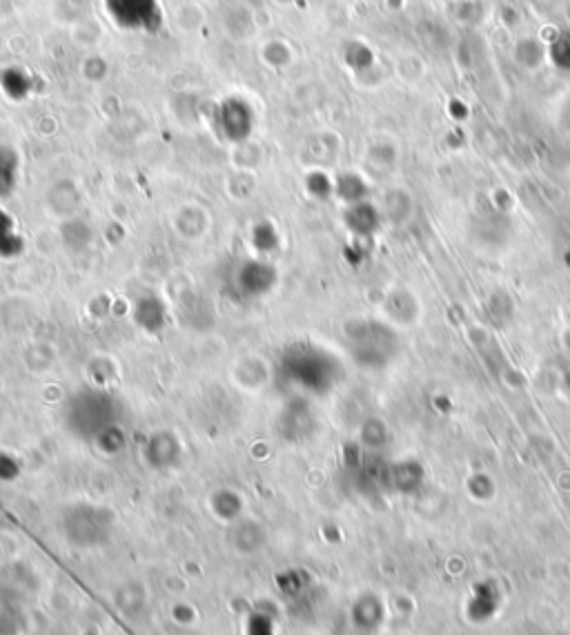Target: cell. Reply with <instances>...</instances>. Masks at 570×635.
I'll use <instances>...</instances> for the list:
<instances>
[{
	"mask_svg": "<svg viewBox=\"0 0 570 635\" xmlns=\"http://www.w3.org/2000/svg\"><path fill=\"white\" fill-rule=\"evenodd\" d=\"M277 375L283 386L301 395H326L341 379V364L326 348L299 341L283 350Z\"/></svg>",
	"mask_w": 570,
	"mask_h": 635,
	"instance_id": "obj_1",
	"label": "cell"
},
{
	"mask_svg": "<svg viewBox=\"0 0 570 635\" xmlns=\"http://www.w3.org/2000/svg\"><path fill=\"white\" fill-rule=\"evenodd\" d=\"M119 399L105 388H85L65 406V426L72 435L94 442L107 428L119 424Z\"/></svg>",
	"mask_w": 570,
	"mask_h": 635,
	"instance_id": "obj_2",
	"label": "cell"
},
{
	"mask_svg": "<svg viewBox=\"0 0 570 635\" xmlns=\"http://www.w3.org/2000/svg\"><path fill=\"white\" fill-rule=\"evenodd\" d=\"M346 346L361 368H386L399 353L397 332L386 321L355 319L346 326Z\"/></svg>",
	"mask_w": 570,
	"mask_h": 635,
	"instance_id": "obj_3",
	"label": "cell"
},
{
	"mask_svg": "<svg viewBox=\"0 0 570 635\" xmlns=\"http://www.w3.org/2000/svg\"><path fill=\"white\" fill-rule=\"evenodd\" d=\"M116 515L105 506L74 504L61 517V533L76 549H96L110 542Z\"/></svg>",
	"mask_w": 570,
	"mask_h": 635,
	"instance_id": "obj_4",
	"label": "cell"
},
{
	"mask_svg": "<svg viewBox=\"0 0 570 635\" xmlns=\"http://www.w3.org/2000/svg\"><path fill=\"white\" fill-rule=\"evenodd\" d=\"M112 21L132 32H156L163 23L159 0H105Z\"/></svg>",
	"mask_w": 570,
	"mask_h": 635,
	"instance_id": "obj_5",
	"label": "cell"
},
{
	"mask_svg": "<svg viewBox=\"0 0 570 635\" xmlns=\"http://www.w3.org/2000/svg\"><path fill=\"white\" fill-rule=\"evenodd\" d=\"M214 125L223 139H228L230 143H243L245 139H250L254 130V112L243 99L232 96L216 107Z\"/></svg>",
	"mask_w": 570,
	"mask_h": 635,
	"instance_id": "obj_6",
	"label": "cell"
},
{
	"mask_svg": "<svg viewBox=\"0 0 570 635\" xmlns=\"http://www.w3.org/2000/svg\"><path fill=\"white\" fill-rule=\"evenodd\" d=\"M279 270L265 259H248L234 272V286L243 299H261L274 290Z\"/></svg>",
	"mask_w": 570,
	"mask_h": 635,
	"instance_id": "obj_7",
	"label": "cell"
},
{
	"mask_svg": "<svg viewBox=\"0 0 570 635\" xmlns=\"http://www.w3.org/2000/svg\"><path fill=\"white\" fill-rule=\"evenodd\" d=\"M143 457L147 466L154 468V471H170V468L179 466L183 457L179 437L170 431H159L150 435L143 446Z\"/></svg>",
	"mask_w": 570,
	"mask_h": 635,
	"instance_id": "obj_8",
	"label": "cell"
},
{
	"mask_svg": "<svg viewBox=\"0 0 570 635\" xmlns=\"http://www.w3.org/2000/svg\"><path fill=\"white\" fill-rule=\"evenodd\" d=\"M132 317L136 321V326H139L143 332H147V335H161L167 326V317H170V312H167L165 301L159 295L147 292V295H141L134 301Z\"/></svg>",
	"mask_w": 570,
	"mask_h": 635,
	"instance_id": "obj_9",
	"label": "cell"
},
{
	"mask_svg": "<svg viewBox=\"0 0 570 635\" xmlns=\"http://www.w3.org/2000/svg\"><path fill=\"white\" fill-rule=\"evenodd\" d=\"M279 428L281 435L290 442H299V439L308 437L314 428V417L308 410V404L303 399H294L279 417Z\"/></svg>",
	"mask_w": 570,
	"mask_h": 635,
	"instance_id": "obj_10",
	"label": "cell"
},
{
	"mask_svg": "<svg viewBox=\"0 0 570 635\" xmlns=\"http://www.w3.org/2000/svg\"><path fill=\"white\" fill-rule=\"evenodd\" d=\"M230 540L239 553H257L265 544V531L259 522L241 520L239 517L237 522H232Z\"/></svg>",
	"mask_w": 570,
	"mask_h": 635,
	"instance_id": "obj_11",
	"label": "cell"
},
{
	"mask_svg": "<svg viewBox=\"0 0 570 635\" xmlns=\"http://www.w3.org/2000/svg\"><path fill=\"white\" fill-rule=\"evenodd\" d=\"M346 226L357 237H370L379 228V212L366 201L352 203L350 210L346 212Z\"/></svg>",
	"mask_w": 570,
	"mask_h": 635,
	"instance_id": "obj_12",
	"label": "cell"
},
{
	"mask_svg": "<svg viewBox=\"0 0 570 635\" xmlns=\"http://www.w3.org/2000/svg\"><path fill=\"white\" fill-rule=\"evenodd\" d=\"M18 170H21V159L18 152L9 145H0V199L12 197L18 185Z\"/></svg>",
	"mask_w": 570,
	"mask_h": 635,
	"instance_id": "obj_13",
	"label": "cell"
},
{
	"mask_svg": "<svg viewBox=\"0 0 570 635\" xmlns=\"http://www.w3.org/2000/svg\"><path fill=\"white\" fill-rule=\"evenodd\" d=\"M419 312L417 299L406 290H397L386 299V315L390 321H397V324H410L415 321Z\"/></svg>",
	"mask_w": 570,
	"mask_h": 635,
	"instance_id": "obj_14",
	"label": "cell"
},
{
	"mask_svg": "<svg viewBox=\"0 0 570 635\" xmlns=\"http://www.w3.org/2000/svg\"><path fill=\"white\" fill-rule=\"evenodd\" d=\"M25 252V239L14 230V221L0 210V259H14Z\"/></svg>",
	"mask_w": 570,
	"mask_h": 635,
	"instance_id": "obj_15",
	"label": "cell"
},
{
	"mask_svg": "<svg viewBox=\"0 0 570 635\" xmlns=\"http://www.w3.org/2000/svg\"><path fill=\"white\" fill-rule=\"evenodd\" d=\"M212 511L223 522H237L243 513L241 495L230 491V488H221L212 495Z\"/></svg>",
	"mask_w": 570,
	"mask_h": 635,
	"instance_id": "obj_16",
	"label": "cell"
},
{
	"mask_svg": "<svg viewBox=\"0 0 570 635\" xmlns=\"http://www.w3.org/2000/svg\"><path fill=\"white\" fill-rule=\"evenodd\" d=\"M252 246L259 254H270L279 248V232L274 230L272 223H259L252 230Z\"/></svg>",
	"mask_w": 570,
	"mask_h": 635,
	"instance_id": "obj_17",
	"label": "cell"
},
{
	"mask_svg": "<svg viewBox=\"0 0 570 635\" xmlns=\"http://www.w3.org/2000/svg\"><path fill=\"white\" fill-rule=\"evenodd\" d=\"M94 444H96V448H101L105 455H116V453H121L123 448H125L127 437H125V431L121 428V424H116V426L107 428V431H103L101 435H98L94 439Z\"/></svg>",
	"mask_w": 570,
	"mask_h": 635,
	"instance_id": "obj_18",
	"label": "cell"
},
{
	"mask_svg": "<svg viewBox=\"0 0 570 635\" xmlns=\"http://www.w3.org/2000/svg\"><path fill=\"white\" fill-rule=\"evenodd\" d=\"M363 192H366V185H363L357 174H343L341 181L337 183V194L350 205L363 201Z\"/></svg>",
	"mask_w": 570,
	"mask_h": 635,
	"instance_id": "obj_19",
	"label": "cell"
},
{
	"mask_svg": "<svg viewBox=\"0 0 570 635\" xmlns=\"http://www.w3.org/2000/svg\"><path fill=\"white\" fill-rule=\"evenodd\" d=\"M3 87L7 96H12V99L18 101L29 94V78L23 72L9 70L3 74Z\"/></svg>",
	"mask_w": 570,
	"mask_h": 635,
	"instance_id": "obj_20",
	"label": "cell"
},
{
	"mask_svg": "<svg viewBox=\"0 0 570 635\" xmlns=\"http://www.w3.org/2000/svg\"><path fill=\"white\" fill-rule=\"evenodd\" d=\"M16 633V613L12 607V600L0 595V635H14Z\"/></svg>",
	"mask_w": 570,
	"mask_h": 635,
	"instance_id": "obj_21",
	"label": "cell"
},
{
	"mask_svg": "<svg viewBox=\"0 0 570 635\" xmlns=\"http://www.w3.org/2000/svg\"><path fill=\"white\" fill-rule=\"evenodd\" d=\"M21 473V466H18L16 457L9 453H0V482H12Z\"/></svg>",
	"mask_w": 570,
	"mask_h": 635,
	"instance_id": "obj_22",
	"label": "cell"
}]
</instances>
